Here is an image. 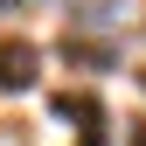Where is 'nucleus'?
<instances>
[{"label":"nucleus","instance_id":"2","mask_svg":"<svg viewBox=\"0 0 146 146\" xmlns=\"http://www.w3.org/2000/svg\"><path fill=\"white\" fill-rule=\"evenodd\" d=\"M56 118L77 125L84 146H111V132H104V104L90 98V90H63V98H56Z\"/></svg>","mask_w":146,"mask_h":146},{"label":"nucleus","instance_id":"5","mask_svg":"<svg viewBox=\"0 0 146 146\" xmlns=\"http://www.w3.org/2000/svg\"><path fill=\"white\" fill-rule=\"evenodd\" d=\"M139 90H146V70H139Z\"/></svg>","mask_w":146,"mask_h":146},{"label":"nucleus","instance_id":"4","mask_svg":"<svg viewBox=\"0 0 146 146\" xmlns=\"http://www.w3.org/2000/svg\"><path fill=\"white\" fill-rule=\"evenodd\" d=\"M125 146H146V125H125Z\"/></svg>","mask_w":146,"mask_h":146},{"label":"nucleus","instance_id":"3","mask_svg":"<svg viewBox=\"0 0 146 146\" xmlns=\"http://www.w3.org/2000/svg\"><path fill=\"white\" fill-rule=\"evenodd\" d=\"M63 56H70V63H90V70H111V63H118L111 42H77V35H63Z\"/></svg>","mask_w":146,"mask_h":146},{"label":"nucleus","instance_id":"1","mask_svg":"<svg viewBox=\"0 0 146 146\" xmlns=\"http://www.w3.org/2000/svg\"><path fill=\"white\" fill-rule=\"evenodd\" d=\"M42 77V49L28 35H0V90H35Z\"/></svg>","mask_w":146,"mask_h":146},{"label":"nucleus","instance_id":"6","mask_svg":"<svg viewBox=\"0 0 146 146\" xmlns=\"http://www.w3.org/2000/svg\"><path fill=\"white\" fill-rule=\"evenodd\" d=\"M0 7H14V0H0Z\"/></svg>","mask_w":146,"mask_h":146}]
</instances>
